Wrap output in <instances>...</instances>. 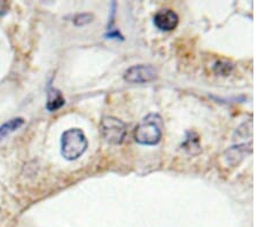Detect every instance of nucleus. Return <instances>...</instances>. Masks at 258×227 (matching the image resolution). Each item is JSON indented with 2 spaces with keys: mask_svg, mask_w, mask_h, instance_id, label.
<instances>
[{
  "mask_svg": "<svg viewBox=\"0 0 258 227\" xmlns=\"http://www.w3.org/2000/svg\"><path fill=\"white\" fill-rule=\"evenodd\" d=\"M162 129H163V122L160 115L149 114L136 127V142L144 146H155L162 139Z\"/></svg>",
  "mask_w": 258,
  "mask_h": 227,
  "instance_id": "obj_1",
  "label": "nucleus"
},
{
  "mask_svg": "<svg viewBox=\"0 0 258 227\" xmlns=\"http://www.w3.org/2000/svg\"><path fill=\"white\" fill-rule=\"evenodd\" d=\"M87 139L81 129H69L61 137V155L67 161L80 159L87 149Z\"/></svg>",
  "mask_w": 258,
  "mask_h": 227,
  "instance_id": "obj_2",
  "label": "nucleus"
},
{
  "mask_svg": "<svg viewBox=\"0 0 258 227\" xmlns=\"http://www.w3.org/2000/svg\"><path fill=\"white\" fill-rule=\"evenodd\" d=\"M100 130L103 139L110 144H120L126 134V124L120 119L108 116L105 117L100 124Z\"/></svg>",
  "mask_w": 258,
  "mask_h": 227,
  "instance_id": "obj_3",
  "label": "nucleus"
},
{
  "mask_svg": "<svg viewBox=\"0 0 258 227\" xmlns=\"http://www.w3.org/2000/svg\"><path fill=\"white\" fill-rule=\"evenodd\" d=\"M157 71L155 68L148 64H137L128 68L124 72V80L131 84H144L152 82L156 78Z\"/></svg>",
  "mask_w": 258,
  "mask_h": 227,
  "instance_id": "obj_4",
  "label": "nucleus"
},
{
  "mask_svg": "<svg viewBox=\"0 0 258 227\" xmlns=\"http://www.w3.org/2000/svg\"><path fill=\"white\" fill-rule=\"evenodd\" d=\"M153 22L154 26L161 31H172L178 27L179 16L174 11L165 8V10H161L154 15Z\"/></svg>",
  "mask_w": 258,
  "mask_h": 227,
  "instance_id": "obj_5",
  "label": "nucleus"
},
{
  "mask_svg": "<svg viewBox=\"0 0 258 227\" xmlns=\"http://www.w3.org/2000/svg\"><path fill=\"white\" fill-rule=\"evenodd\" d=\"M64 98L59 90L49 88L47 91V101H46V109L51 113L59 110L62 106L64 105Z\"/></svg>",
  "mask_w": 258,
  "mask_h": 227,
  "instance_id": "obj_6",
  "label": "nucleus"
},
{
  "mask_svg": "<svg viewBox=\"0 0 258 227\" xmlns=\"http://www.w3.org/2000/svg\"><path fill=\"white\" fill-rule=\"evenodd\" d=\"M247 144H236L234 147L228 148L226 150L227 162L232 165L239 164L247 154Z\"/></svg>",
  "mask_w": 258,
  "mask_h": 227,
  "instance_id": "obj_7",
  "label": "nucleus"
},
{
  "mask_svg": "<svg viewBox=\"0 0 258 227\" xmlns=\"http://www.w3.org/2000/svg\"><path fill=\"white\" fill-rule=\"evenodd\" d=\"M23 124H24V119L21 117L13 118L11 119V121L6 122L5 124H3V125L0 126V141L5 139L7 135H10L16 130H19L20 127H22Z\"/></svg>",
  "mask_w": 258,
  "mask_h": 227,
  "instance_id": "obj_8",
  "label": "nucleus"
},
{
  "mask_svg": "<svg viewBox=\"0 0 258 227\" xmlns=\"http://www.w3.org/2000/svg\"><path fill=\"white\" fill-rule=\"evenodd\" d=\"M182 147L190 154H198L201 150V146H200V137L195 132H187L186 139Z\"/></svg>",
  "mask_w": 258,
  "mask_h": 227,
  "instance_id": "obj_9",
  "label": "nucleus"
},
{
  "mask_svg": "<svg viewBox=\"0 0 258 227\" xmlns=\"http://www.w3.org/2000/svg\"><path fill=\"white\" fill-rule=\"evenodd\" d=\"M233 65L228 62H224V61H218L217 63L215 64V70L217 73H220V75L227 76L228 73L232 71Z\"/></svg>",
  "mask_w": 258,
  "mask_h": 227,
  "instance_id": "obj_10",
  "label": "nucleus"
},
{
  "mask_svg": "<svg viewBox=\"0 0 258 227\" xmlns=\"http://www.w3.org/2000/svg\"><path fill=\"white\" fill-rule=\"evenodd\" d=\"M92 21V15L91 14H78L74 19V22L76 26H84V24L90 23Z\"/></svg>",
  "mask_w": 258,
  "mask_h": 227,
  "instance_id": "obj_11",
  "label": "nucleus"
}]
</instances>
